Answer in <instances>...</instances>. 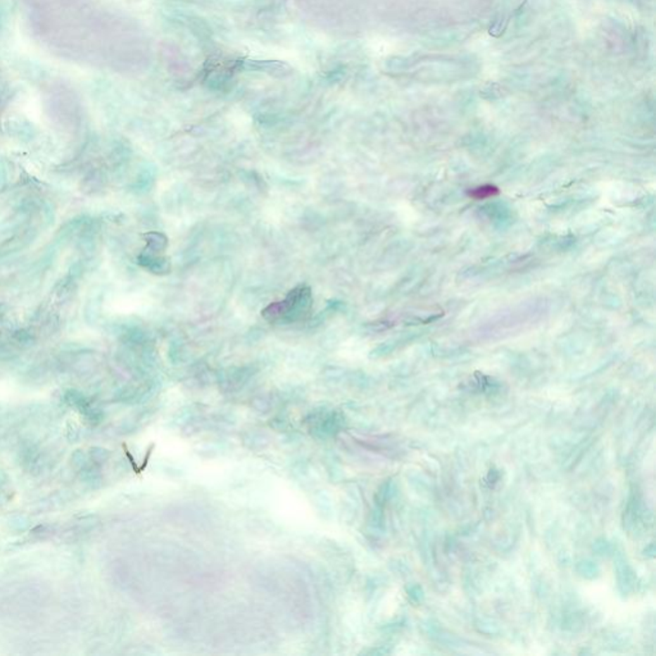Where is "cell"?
I'll use <instances>...</instances> for the list:
<instances>
[{"label":"cell","instance_id":"cell-3","mask_svg":"<svg viewBox=\"0 0 656 656\" xmlns=\"http://www.w3.org/2000/svg\"><path fill=\"white\" fill-rule=\"evenodd\" d=\"M499 194V189L496 186L492 185H485L479 186L477 189H474L473 191H471L472 198L474 199L481 200V199H487V198H491L493 195H498Z\"/></svg>","mask_w":656,"mask_h":656},{"label":"cell","instance_id":"cell-4","mask_svg":"<svg viewBox=\"0 0 656 656\" xmlns=\"http://www.w3.org/2000/svg\"><path fill=\"white\" fill-rule=\"evenodd\" d=\"M148 236V245L151 251L160 253L167 246V239L162 234H149Z\"/></svg>","mask_w":656,"mask_h":656},{"label":"cell","instance_id":"cell-2","mask_svg":"<svg viewBox=\"0 0 656 656\" xmlns=\"http://www.w3.org/2000/svg\"><path fill=\"white\" fill-rule=\"evenodd\" d=\"M141 263L153 273L157 275H165L171 270V264L168 259L159 256L157 251H150L149 254H145L141 257Z\"/></svg>","mask_w":656,"mask_h":656},{"label":"cell","instance_id":"cell-1","mask_svg":"<svg viewBox=\"0 0 656 656\" xmlns=\"http://www.w3.org/2000/svg\"><path fill=\"white\" fill-rule=\"evenodd\" d=\"M313 305L310 289L300 285L291 290L282 301L272 303L263 310V317L273 323L289 324L301 321L307 317Z\"/></svg>","mask_w":656,"mask_h":656}]
</instances>
